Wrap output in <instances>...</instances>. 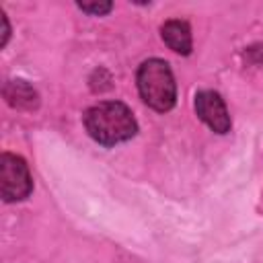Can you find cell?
<instances>
[{
    "instance_id": "obj_6",
    "label": "cell",
    "mask_w": 263,
    "mask_h": 263,
    "mask_svg": "<svg viewBox=\"0 0 263 263\" xmlns=\"http://www.w3.org/2000/svg\"><path fill=\"white\" fill-rule=\"evenodd\" d=\"M4 97L12 107H35L37 105V92L25 82V80H10L4 86Z\"/></svg>"
},
{
    "instance_id": "obj_4",
    "label": "cell",
    "mask_w": 263,
    "mask_h": 263,
    "mask_svg": "<svg viewBox=\"0 0 263 263\" xmlns=\"http://www.w3.org/2000/svg\"><path fill=\"white\" fill-rule=\"evenodd\" d=\"M195 113L197 117L216 134L230 132V115L222 97L214 90H199L195 95Z\"/></svg>"
},
{
    "instance_id": "obj_3",
    "label": "cell",
    "mask_w": 263,
    "mask_h": 263,
    "mask_svg": "<svg viewBox=\"0 0 263 263\" xmlns=\"http://www.w3.org/2000/svg\"><path fill=\"white\" fill-rule=\"evenodd\" d=\"M0 191L2 199L12 203L29 197L33 191V179L29 173L27 162L10 152H4L0 156Z\"/></svg>"
},
{
    "instance_id": "obj_7",
    "label": "cell",
    "mask_w": 263,
    "mask_h": 263,
    "mask_svg": "<svg viewBox=\"0 0 263 263\" xmlns=\"http://www.w3.org/2000/svg\"><path fill=\"white\" fill-rule=\"evenodd\" d=\"M78 8L80 10H84V12H90V14H107L111 8H113V4L111 2H95V4H84V2H80L78 4Z\"/></svg>"
},
{
    "instance_id": "obj_1",
    "label": "cell",
    "mask_w": 263,
    "mask_h": 263,
    "mask_svg": "<svg viewBox=\"0 0 263 263\" xmlns=\"http://www.w3.org/2000/svg\"><path fill=\"white\" fill-rule=\"evenodd\" d=\"M84 127L95 142L103 146H115L136 136L138 121L127 105L119 101H101L86 109Z\"/></svg>"
},
{
    "instance_id": "obj_5",
    "label": "cell",
    "mask_w": 263,
    "mask_h": 263,
    "mask_svg": "<svg viewBox=\"0 0 263 263\" xmlns=\"http://www.w3.org/2000/svg\"><path fill=\"white\" fill-rule=\"evenodd\" d=\"M160 35L162 41L177 53L181 55H189L191 53V29L185 21L181 18H171L160 27Z\"/></svg>"
},
{
    "instance_id": "obj_2",
    "label": "cell",
    "mask_w": 263,
    "mask_h": 263,
    "mask_svg": "<svg viewBox=\"0 0 263 263\" xmlns=\"http://www.w3.org/2000/svg\"><path fill=\"white\" fill-rule=\"evenodd\" d=\"M138 90L142 101L154 111H168L177 103V84L171 66L164 60L150 58L138 68Z\"/></svg>"
}]
</instances>
